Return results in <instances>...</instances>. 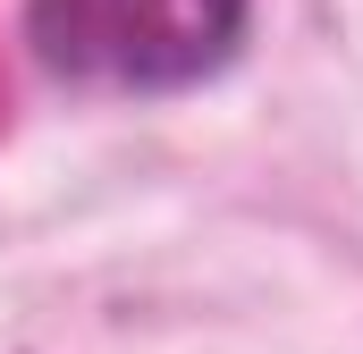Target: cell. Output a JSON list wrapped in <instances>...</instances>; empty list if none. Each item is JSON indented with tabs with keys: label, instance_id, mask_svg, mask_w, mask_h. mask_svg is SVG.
I'll list each match as a JSON object with an SVG mask.
<instances>
[{
	"label": "cell",
	"instance_id": "1",
	"mask_svg": "<svg viewBox=\"0 0 363 354\" xmlns=\"http://www.w3.org/2000/svg\"><path fill=\"white\" fill-rule=\"evenodd\" d=\"M254 34V0H26V51L85 93H186Z\"/></svg>",
	"mask_w": 363,
	"mask_h": 354
}]
</instances>
